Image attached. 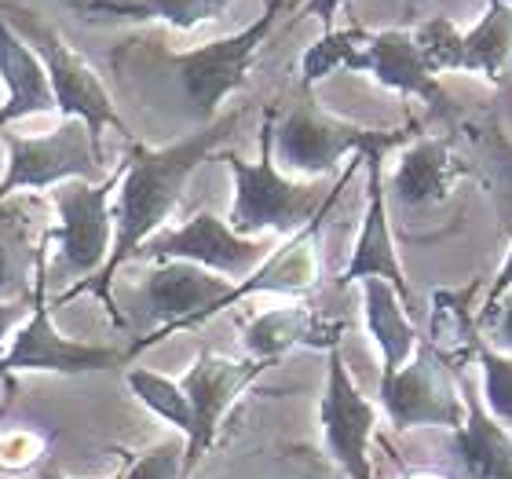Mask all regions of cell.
I'll use <instances>...</instances> for the list:
<instances>
[{
    "label": "cell",
    "mask_w": 512,
    "mask_h": 479,
    "mask_svg": "<svg viewBox=\"0 0 512 479\" xmlns=\"http://www.w3.org/2000/svg\"><path fill=\"white\" fill-rule=\"evenodd\" d=\"M238 121H242V110L220 114L213 125L194 128L183 139L169 143V147H147V143H136V139L128 143L125 176H121L118 202H114V245H110L107 264H103V271L96 278L66 289L63 297L55 300V308L81 297V293H96L103 300V308L110 311V319L125 326V315L114 308V297H110L118 267L136 260L139 245L165 227V220H169L172 209L180 205L183 191H187V180L213 158L224 139L235 136Z\"/></svg>",
    "instance_id": "1"
},
{
    "label": "cell",
    "mask_w": 512,
    "mask_h": 479,
    "mask_svg": "<svg viewBox=\"0 0 512 479\" xmlns=\"http://www.w3.org/2000/svg\"><path fill=\"white\" fill-rule=\"evenodd\" d=\"M220 161H227V169L235 176V198H231V213H227L231 231L242 238H289L304 231L311 220L330 213L344 183L363 165V154L348 161V169L337 176L333 187L293 180L275 161V107H267L264 125H260V158L246 161L238 154H220Z\"/></svg>",
    "instance_id": "2"
},
{
    "label": "cell",
    "mask_w": 512,
    "mask_h": 479,
    "mask_svg": "<svg viewBox=\"0 0 512 479\" xmlns=\"http://www.w3.org/2000/svg\"><path fill=\"white\" fill-rule=\"evenodd\" d=\"M337 70L370 74L377 85L392 88L399 96L421 99V103H428L432 118H458L454 99L447 96V88L439 85V77L428 70L410 30L370 33L363 26H348V30L322 33L300 59V85H319L322 77L337 74Z\"/></svg>",
    "instance_id": "3"
},
{
    "label": "cell",
    "mask_w": 512,
    "mask_h": 479,
    "mask_svg": "<svg viewBox=\"0 0 512 479\" xmlns=\"http://www.w3.org/2000/svg\"><path fill=\"white\" fill-rule=\"evenodd\" d=\"M289 0H275V4H264V15L256 22H249L246 30L231 33V37H220V41L198 44L191 52H169L161 48L158 41H128L143 59L158 63L165 74L180 85L187 107H191V118L202 125H213L220 118V107H224L227 96H235L238 88L249 81V70H253V59L260 55V48L267 44V37L275 33L278 15L286 11Z\"/></svg>",
    "instance_id": "4"
},
{
    "label": "cell",
    "mask_w": 512,
    "mask_h": 479,
    "mask_svg": "<svg viewBox=\"0 0 512 479\" xmlns=\"http://www.w3.org/2000/svg\"><path fill=\"white\" fill-rule=\"evenodd\" d=\"M4 19L11 22V30L19 33L22 41L30 44V52L41 59L44 74H48V85H52L55 110L63 118H77L88 125V136H92V147H96L99 158H107L103 150V132L107 128H118L125 136H132L125 125V118L114 107V96L107 92L103 77L92 70L85 55L77 52L74 44L66 41L63 33L55 30L52 22L37 15L30 8H19V4H0Z\"/></svg>",
    "instance_id": "5"
},
{
    "label": "cell",
    "mask_w": 512,
    "mask_h": 479,
    "mask_svg": "<svg viewBox=\"0 0 512 479\" xmlns=\"http://www.w3.org/2000/svg\"><path fill=\"white\" fill-rule=\"evenodd\" d=\"M406 128H366L355 121H344L330 110H322L311 99H300L297 107L275 114V161L278 169L293 176L322 180L341 169L344 158H359L366 150H395L406 143Z\"/></svg>",
    "instance_id": "6"
},
{
    "label": "cell",
    "mask_w": 512,
    "mask_h": 479,
    "mask_svg": "<svg viewBox=\"0 0 512 479\" xmlns=\"http://www.w3.org/2000/svg\"><path fill=\"white\" fill-rule=\"evenodd\" d=\"M48 245H52V227L44 231L41 249H37V267H33L30 289V319L22 322L4 352V370L8 373H103L128 362L118 348L103 344L70 341L66 333L55 330L52 304H48Z\"/></svg>",
    "instance_id": "7"
},
{
    "label": "cell",
    "mask_w": 512,
    "mask_h": 479,
    "mask_svg": "<svg viewBox=\"0 0 512 479\" xmlns=\"http://www.w3.org/2000/svg\"><path fill=\"white\" fill-rule=\"evenodd\" d=\"M8 147V169L0 176V205L19 191H48L70 180H107V158H99L88 136V125L77 118H59L44 136L0 132Z\"/></svg>",
    "instance_id": "8"
},
{
    "label": "cell",
    "mask_w": 512,
    "mask_h": 479,
    "mask_svg": "<svg viewBox=\"0 0 512 479\" xmlns=\"http://www.w3.org/2000/svg\"><path fill=\"white\" fill-rule=\"evenodd\" d=\"M125 176V161L107 180H70L52 187V209L59 224L52 227V242H59V260L66 275L96 278L103 271L114 245V194ZM81 278V282H88Z\"/></svg>",
    "instance_id": "9"
},
{
    "label": "cell",
    "mask_w": 512,
    "mask_h": 479,
    "mask_svg": "<svg viewBox=\"0 0 512 479\" xmlns=\"http://www.w3.org/2000/svg\"><path fill=\"white\" fill-rule=\"evenodd\" d=\"M381 410L395 432L406 428H450L465 425L461 377L432 344H417L414 359L395 373H381Z\"/></svg>",
    "instance_id": "10"
},
{
    "label": "cell",
    "mask_w": 512,
    "mask_h": 479,
    "mask_svg": "<svg viewBox=\"0 0 512 479\" xmlns=\"http://www.w3.org/2000/svg\"><path fill=\"white\" fill-rule=\"evenodd\" d=\"M231 289H235V282L216 275V271H205V267L187 264V260H158V264L150 267V275L143 278L147 311L150 319L158 322V330L150 333V337H139L125 355L136 359L139 352H147L150 344L209 322L213 315H220L227 308Z\"/></svg>",
    "instance_id": "11"
},
{
    "label": "cell",
    "mask_w": 512,
    "mask_h": 479,
    "mask_svg": "<svg viewBox=\"0 0 512 479\" xmlns=\"http://www.w3.org/2000/svg\"><path fill=\"white\" fill-rule=\"evenodd\" d=\"M275 245L267 238H242L231 231L227 220H220L216 213H194L187 224L172 227V231H158L154 238L139 245L136 260H187L198 264L205 271L242 282L264 264Z\"/></svg>",
    "instance_id": "12"
},
{
    "label": "cell",
    "mask_w": 512,
    "mask_h": 479,
    "mask_svg": "<svg viewBox=\"0 0 512 479\" xmlns=\"http://www.w3.org/2000/svg\"><path fill=\"white\" fill-rule=\"evenodd\" d=\"M267 366L271 362L249 359V355L246 359H231V355H216L209 348L194 355L191 370L183 373L180 381L194 414V428L187 436V458H183V476H191L194 465L213 450L216 432L224 425V417L231 414V406L238 403V395L246 392Z\"/></svg>",
    "instance_id": "13"
},
{
    "label": "cell",
    "mask_w": 512,
    "mask_h": 479,
    "mask_svg": "<svg viewBox=\"0 0 512 479\" xmlns=\"http://www.w3.org/2000/svg\"><path fill=\"white\" fill-rule=\"evenodd\" d=\"M319 425H322V439H326V450L341 465L344 476L374 479L370 436H374V425H377V410L359 392L352 373H348L341 344L326 352V388H322V403H319Z\"/></svg>",
    "instance_id": "14"
},
{
    "label": "cell",
    "mask_w": 512,
    "mask_h": 479,
    "mask_svg": "<svg viewBox=\"0 0 512 479\" xmlns=\"http://www.w3.org/2000/svg\"><path fill=\"white\" fill-rule=\"evenodd\" d=\"M381 161H384V150H366L363 154L366 213H363V227H359V238H355L352 260L344 264L337 282L352 286V282H363V278H384L410 304V282H406L403 260H399V249H395V238H392V224H388V191H384Z\"/></svg>",
    "instance_id": "15"
},
{
    "label": "cell",
    "mask_w": 512,
    "mask_h": 479,
    "mask_svg": "<svg viewBox=\"0 0 512 479\" xmlns=\"http://www.w3.org/2000/svg\"><path fill=\"white\" fill-rule=\"evenodd\" d=\"M469 172V161L450 150V139L417 136L399 154V165H395L384 191L392 194V202L403 205V209H421V205L447 202L458 180Z\"/></svg>",
    "instance_id": "16"
},
{
    "label": "cell",
    "mask_w": 512,
    "mask_h": 479,
    "mask_svg": "<svg viewBox=\"0 0 512 479\" xmlns=\"http://www.w3.org/2000/svg\"><path fill=\"white\" fill-rule=\"evenodd\" d=\"M344 322H330L315 315L304 304H289V308L260 311L242 326V348L249 359L278 362L293 348H311V352H330L341 344Z\"/></svg>",
    "instance_id": "17"
},
{
    "label": "cell",
    "mask_w": 512,
    "mask_h": 479,
    "mask_svg": "<svg viewBox=\"0 0 512 479\" xmlns=\"http://www.w3.org/2000/svg\"><path fill=\"white\" fill-rule=\"evenodd\" d=\"M322 220H311L304 231L297 235H289L282 245L271 249L264 264L256 267L253 275L235 282L231 289V297H227V308L238 304V300L253 297V293H286V297H300V293H311V289L319 286L322 278V260H319V231H322Z\"/></svg>",
    "instance_id": "18"
},
{
    "label": "cell",
    "mask_w": 512,
    "mask_h": 479,
    "mask_svg": "<svg viewBox=\"0 0 512 479\" xmlns=\"http://www.w3.org/2000/svg\"><path fill=\"white\" fill-rule=\"evenodd\" d=\"M0 81H4V103H0V132L11 121L33 118L55 110L52 85L41 59L30 52V44L11 30V22L0 11Z\"/></svg>",
    "instance_id": "19"
},
{
    "label": "cell",
    "mask_w": 512,
    "mask_h": 479,
    "mask_svg": "<svg viewBox=\"0 0 512 479\" xmlns=\"http://www.w3.org/2000/svg\"><path fill=\"white\" fill-rule=\"evenodd\" d=\"M41 202L37 198H8L0 205V300H22L33 289V267L41 249L44 227L37 235Z\"/></svg>",
    "instance_id": "20"
},
{
    "label": "cell",
    "mask_w": 512,
    "mask_h": 479,
    "mask_svg": "<svg viewBox=\"0 0 512 479\" xmlns=\"http://www.w3.org/2000/svg\"><path fill=\"white\" fill-rule=\"evenodd\" d=\"M461 399H465V425L454 432V443L469 479H512V432L494 421L465 377H461Z\"/></svg>",
    "instance_id": "21"
},
{
    "label": "cell",
    "mask_w": 512,
    "mask_h": 479,
    "mask_svg": "<svg viewBox=\"0 0 512 479\" xmlns=\"http://www.w3.org/2000/svg\"><path fill=\"white\" fill-rule=\"evenodd\" d=\"M88 22H165L172 30H194L235 8L238 0H66Z\"/></svg>",
    "instance_id": "22"
},
{
    "label": "cell",
    "mask_w": 512,
    "mask_h": 479,
    "mask_svg": "<svg viewBox=\"0 0 512 479\" xmlns=\"http://www.w3.org/2000/svg\"><path fill=\"white\" fill-rule=\"evenodd\" d=\"M406 308L410 304L384 278H363V315L366 330H370L377 352H381V373H395L399 366H406L414 359L417 344H421Z\"/></svg>",
    "instance_id": "23"
},
{
    "label": "cell",
    "mask_w": 512,
    "mask_h": 479,
    "mask_svg": "<svg viewBox=\"0 0 512 479\" xmlns=\"http://www.w3.org/2000/svg\"><path fill=\"white\" fill-rule=\"evenodd\" d=\"M480 282H469L465 289H436L432 293V326H428V344L436 348L454 370H465L476 362L480 352V315L472 308Z\"/></svg>",
    "instance_id": "24"
},
{
    "label": "cell",
    "mask_w": 512,
    "mask_h": 479,
    "mask_svg": "<svg viewBox=\"0 0 512 479\" xmlns=\"http://www.w3.org/2000/svg\"><path fill=\"white\" fill-rule=\"evenodd\" d=\"M461 74H480L487 81H505L512 70V8L502 0H487V15L480 26L461 33Z\"/></svg>",
    "instance_id": "25"
},
{
    "label": "cell",
    "mask_w": 512,
    "mask_h": 479,
    "mask_svg": "<svg viewBox=\"0 0 512 479\" xmlns=\"http://www.w3.org/2000/svg\"><path fill=\"white\" fill-rule=\"evenodd\" d=\"M125 381H128V388H132V395L147 406L150 414H158L161 421H169L176 432L191 436L194 414H191V403H187V392L180 388V381H172V377H165V373H158V370H147V366L128 370Z\"/></svg>",
    "instance_id": "26"
},
{
    "label": "cell",
    "mask_w": 512,
    "mask_h": 479,
    "mask_svg": "<svg viewBox=\"0 0 512 479\" xmlns=\"http://www.w3.org/2000/svg\"><path fill=\"white\" fill-rule=\"evenodd\" d=\"M476 362L483 370V406L491 410L498 425L512 432V355L491 344H480Z\"/></svg>",
    "instance_id": "27"
},
{
    "label": "cell",
    "mask_w": 512,
    "mask_h": 479,
    "mask_svg": "<svg viewBox=\"0 0 512 479\" xmlns=\"http://www.w3.org/2000/svg\"><path fill=\"white\" fill-rule=\"evenodd\" d=\"M417 52L428 63L432 74H454L458 70V55H461V30L450 19L436 15V19L421 22L414 30Z\"/></svg>",
    "instance_id": "28"
},
{
    "label": "cell",
    "mask_w": 512,
    "mask_h": 479,
    "mask_svg": "<svg viewBox=\"0 0 512 479\" xmlns=\"http://www.w3.org/2000/svg\"><path fill=\"white\" fill-rule=\"evenodd\" d=\"M183 458H187V443L165 439L154 450L139 454L121 479H183Z\"/></svg>",
    "instance_id": "29"
},
{
    "label": "cell",
    "mask_w": 512,
    "mask_h": 479,
    "mask_svg": "<svg viewBox=\"0 0 512 479\" xmlns=\"http://www.w3.org/2000/svg\"><path fill=\"white\" fill-rule=\"evenodd\" d=\"M26 319H30V297L0 300V381L8 384V388H11V373L4 370V344L15 337V330H19Z\"/></svg>",
    "instance_id": "30"
},
{
    "label": "cell",
    "mask_w": 512,
    "mask_h": 479,
    "mask_svg": "<svg viewBox=\"0 0 512 479\" xmlns=\"http://www.w3.org/2000/svg\"><path fill=\"white\" fill-rule=\"evenodd\" d=\"M509 289H512V242H509V256H505L502 271L494 275L491 289H487V297H483V308L476 311V315H480V330H487V322H491L494 308H498V300H502Z\"/></svg>",
    "instance_id": "31"
},
{
    "label": "cell",
    "mask_w": 512,
    "mask_h": 479,
    "mask_svg": "<svg viewBox=\"0 0 512 479\" xmlns=\"http://www.w3.org/2000/svg\"><path fill=\"white\" fill-rule=\"evenodd\" d=\"M487 330H494V344L512 355V293H505V297L498 300V308H494Z\"/></svg>",
    "instance_id": "32"
},
{
    "label": "cell",
    "mask_w": 512,
    "mask_h": 479,
    "mask_svg": "<svg viewBox=\"0 0 512 479\" xmlns=\"http://www.w3.org/2000/svg\"><path fill=\"white\" fill-rule=\"evenodd\" d=\"M344 4H348V0H308L300 15H311V19H319L322 22V33H330L333 30V15H337Z\"/></svg>",
    "instance_id": "33"
},
{
    "label": "cell",
    "mask_w": 512,
    "mask_h": 479,
    "mask_svg": "<svg viewBox=\"0 0 512 479\" xmlns=\"http://www.w3.org/2000/svg\"><path fill=\"white\" fill-rule=\"evenodd\" d=\"M121 476H125V472H118V476H110V479H121ZM37 479H66V476H59V472H41Z\"/></svg>",
    "instance_id": "34"
},
{
    "label": "cell",
    "mask_w": 512,
    "mask_h": 479,
    "mask_svg": "<svg viewBox=\"0 0 512 479\" xmlns=\"http://www.w3.org/2000/svg\"><path fill=\"white\" fill-rule=\"evenodd\" d=\"M502 4H509V8H512V0H502Z\"/></svg>",
    "instance_id": "35"
},
{
    "label": "cell",
    "mask_w": 512,
    "mask_h": 479,
    "mask_svg": "<svg viewBox=\"0 0 512 479\" xmlns=\"http://www.w3.org/2000/svg\"><path fill=\"white\" fill-rule=\"evenodd\" d=\"M264 4H275V0H264Z\"/></svg>",
    "instance_id": "36"
}]
</instances>
